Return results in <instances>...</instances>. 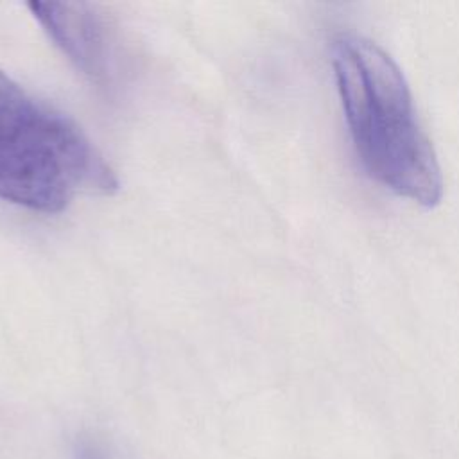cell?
<instances>
[{
  "instance_id": "cell-3",
  "label": "cell",
  "mask_w": 459,
  "mask_h": 459,
  "mask_svg": "<svg viewBox=\"0 0 459 459\" xmlns=\"http://www.w3.org/2000/svg\"><path fill=\"white\" fill-rule=\"evenodd\" d=\"M32 16L63 54L91 81L111 75V43L104 20L88 4L30 2Z\"/></svg>"
},
{
  "instance_id": "cell-1",
  "label": "cell",
  "mask_w": 459,
  "mask_h": 459,
  "mask_svg": "<svg viewBox=\"0 0 459 459\" xmlns=\"http://www.w3.org/2000/svg\"><path fill=\"white\" fill-rule=\"evenodd\" d=\"M332 68L355 156L369 179L421 208L443 199V172L414 104L411 86L387 50L341 34Z\"/></svg>"
},
{
  "instance_id": "cell-4",
  "label": "cell",
  "mask_w": 459,
  "mask_h": 459,
  "mask_svg": "<svg viewBox=\"0 0 459 459\" xmlns=\"http://www.w3.org/2000/svg\"><path fill=\"white\" fill-rule=\"evenodd\" d=\"M75 459H109L104 450L90 439H81L75 445Z\"/></svg>"
},
{
  "instance_id": "cell-2",
  "label": "cell",
  "mask_w": 459,
  "mask_h": 459,
  "mask_svg": "<svg viewBox=\"0 0 459 459\" xmlns=\"http://www.w3.org/2000/svg\"><path fill=\"white\" fill-rule=\"evenodd\" d=\"M118 179L81 127L0 70V199L63 212L79 194H111Z\"/></svg>"
}]
</instances>
